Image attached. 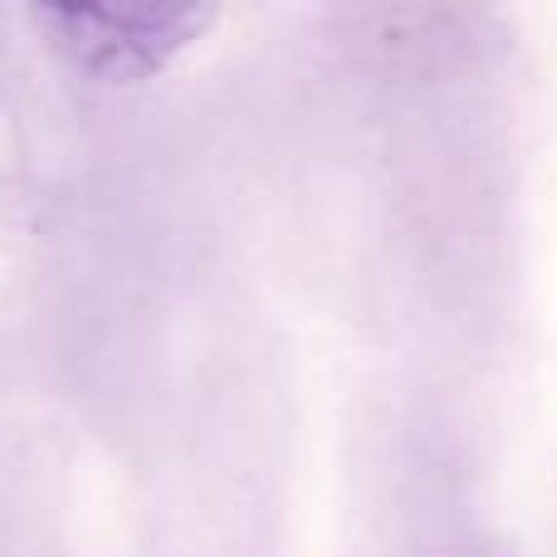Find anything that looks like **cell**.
Returning <instances> with one entry per match:
<instances>
[{
	"mask_svg": "<svg viewBox=\"0 0 557 557\" xmlns=\"http://www.w3.org/2000/svg\"><path fill=\"white\" fill-rule=\"evenodd\" d=\"M54 25H69L78 39L69 45L78 49V59L103 69H133L127 54H143V64H157L166 59V49L182 45L201 15L196 10H94V15H49Z\"/></svg>",
	"mask_w": 557,
	"mask_h": 557,
	"instance_id": "cell-1",
	"label": "cell"
}]
</instances>
